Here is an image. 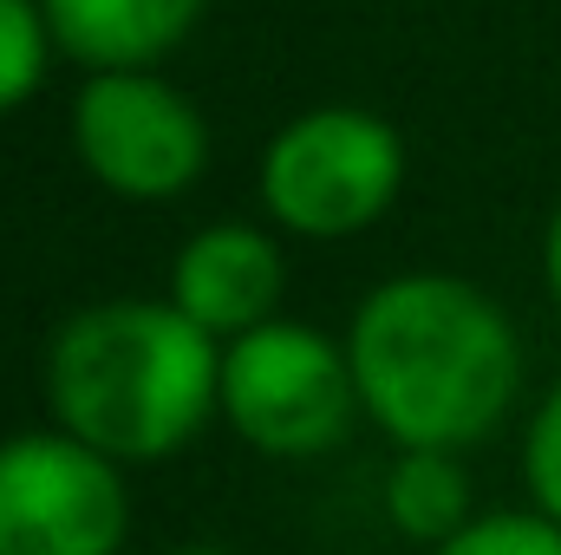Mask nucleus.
Returning <instances> with one entry per match:
<instances>
[{
	"instance_id": "obj_11",
	"label": "nucleus",
	"mask_w": 561,
	"mask_h": 555,
	"mask_svg": "<svg viewBox=\"0 0 561 555\" xmlns=\"http://www.w3.org/2000/svg\"><path fill=\"white\" fill-rule=\"evenodd\" d=\"M431 555H561V523L542 510H490Z\"/></svg>"
},
{
	"instance_id": "obj_1",
	"label": "nucleus",
	"mask_w": 561,
	"mask_h": 555,
	"mask_svg": "<svg viewBox=\"0 0 561 555\" xmlns=\"http://www.w3.org/2000/svg\"><path fill=\"white\" fill-rule=\"evenodd\" d=\"M359 412L399 451H470L523 393V333L510 307L463 275L379 281L346 327Z\"/></svg>"
},
{
	"instance_id": "obj_2",
	"label": "nucleus",
	"mask_w": 561,
	"mask_h": 555,
	"mask_svg": "<svg viewBox=\"0 0 561 555\" xmlns=\"http://www.w3.org/2000/svg\"><path fill=\"white\" fill-rule=\"evenodd\" d=\"M46 412L112 464H163L222 412V340L170 294L92 301L46 347Z\"/></svg>"
},
{
	"instance_id": "obj_3",
	"label": "nucleus",
	"mask_w": 561,
	"mask_h": 555,
	"mask_svg": "<svg viewBox=\"0 0 561 555\" xmlns=\"http://www.w3.org/2000/svg\"><path fill=\"white\" fill-rule=\"evenodd\" d=\"M405 190V138L366 105H313L262 144L255 196L280 236L346 242L386 223Z\"/></svg>"
},
{
	"instance_id": "obj_6",
	"label": "nucleus",
	"mask_w": 561,
	"mask_h": 555,
	"mask_svg": "<svg viewBox=\"0 0 561 555\" xmlns=\"http://www.w3.org/2000/svg\"><path fill=\"white\" fill-rule=\"evenodd\" d=\"M125 536V464L59 424L0 438V555H118Z\"/></svg>"
},
{
	"instance_id": "obj_9",
	"label": "nucleus",
	"mask_w": 561,
	"mask_h": 555,
	"mask_svg": "<svg viewBox=\"0 0 561 555\" xmlns=\"http://www.w3.org/2000/svg\"><path fill=\"white\" fill-rule=\"evenodd\" d=\"M386 523L424 550H444L457 530H470L477 497H470L463 457L457 451H399L386 471Z\"/></svg>"
},
{
	"instance_id": "obj_8",
	"label": "nucleus",
	"mask_w": 561,
	"mask_h": 555,
	"mask_svg": "<svg viewBox=\"0 0 561 555\" xmlns=\"http://www.w3.org/2000/svg\"><path fill=\"white\" fill-rule=\"evenodd\" d=\"M209 0H39L59 59L85 72H150L203 20Z\"/></svg>"
},
{
	"instance_id": "obj_7",
	"label": "nucleus",
	"mask_w": 561,
	"mask_h": 555,
	"mask_svg": "<svg viewBox=\"0 0 561 555\" xmlns=\"http://www.w3.org/2000/svg\"><path fill=\"white\" fill-rule=\"evenodd\" d=\"M280 294H287V256L275 229L262 223H236V216L203 223L170 262V301L222 347L275 320Z\"/></svg>"
},
{
	"instance_id": "obj_12",
	"label": "nucleus",
	"mask_w": 561,
	"mask_h": 555,
	"mask_svg": "<svg viewBox=\"0 0 561 555\" xmlns=\"http://www.w3.org/2000/svg\"><path fill=\"white\" fill-rule=\"evenodd\" d=\"M523 490H529V510L561 523V380L542 393V406L523 431Z\"/></svg>"
},
{
	"instance_id": "obj_13",
	"label": "nucleus",
	"mask_w": 561,
	"mask_h": 555,
	"mask_svg": "<svg viewBox=\"0 0 561 555\" xmlns=\"http://www.w3.org/2000/svg\"><path fill=\"white\" fill-rule=\"evenodd\" d=\"M542 281H549V301L561 307V203L549 216V229H542Z\"/></svg>"
},
{
	"instance_id": "obj_4",
	"label": "nucleus",
	"mask_w": 561,
	"mask_h": 555,
	"mask_svg": "<svg viewBox=\"0 0 561 555\" xmlns=\"http://www.w3.org/2000/svg\"><path fill=\"white\" fill-rule=\"evenodd\" d=\"M222 418L262 457L307 464L333 451L353 431V418H366L346 340L320 333L313 320H287V314L229 340L222 347Z\"/></svg>"
},
{
	"instance_id": "obj_14",
	"label": "nucleus",
	"mask_w": 561,
	"mask_h": 555,
	"mask_svg": "<svg viewBox=\"0 0 561 555\" xmlns=\"http://www.w3.org/2000/svg\"><path fill=\"white\" fill-rule=\"evenodd\" d=\"M170 555H229V550H216V543H183V550H170Z\"/></svg>"
},
{
	"instance_id": "obj_10",
	"label": "nucleus",
	"mask_w": 561,
	"mask_h": 555,
	"mask_svg": "<svg viewBox=\"0 0 561 555\" xmlns=\"http://www.w3.org/2000/svg\"><path fill=\"white\" fill-rule=\"evenodd\" d=\"M53 26L39 13V0H0V118L20 112L53 66Z\"/></svg>"
},
{
	"instance_id": "obj_5",
	"label": "nucleus",
	"mask_w": 561,
	"mask_h": 555,
	"mask_svg": "<svg viewBox=\"0 0 561 555\" xmlns=\"http://www.w3.org/2000/svg\"><path fill=\"white\" fill-rule=\"evenodd\" d=\"M72 150L85 177L125 203H176L209 170V118L150 72H85L72 99Z\"/></svg>"
}]
</instances>
